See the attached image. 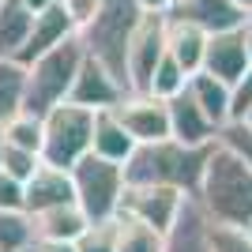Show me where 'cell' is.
<instances>
[{
	"label": "cell",
	"mask_w": 252,
	"mask_h": 252,
	"mask_svg": "<svg viewBox=\"0 0 252 252\" xmlns=\"http://www.w3.org/2000/svg\"><path fill=\"white\" fill-rule=\"evenodd\" d=\"M72 185H75V203L83 207L91 226L113 222L117 215H121V203H125V192H128L125 166H121V162L87 151L72 166Z\"/></svg>",
	"instance_id": "cell-5"
},
{
	"label": "cell",
	"mask_w": 252,
	"mask_h": 252,
	"mask_svg": "<svg viewBox=\"0 0 252 252\" xmlns=\"http://www.w3.org/2000/svg\"><path fill=\"white\" fill-rule=\"evenodd\" d=\"M211 252H252V241L237 226H215L211 222Z\"/></svg>",
	"instance_id": "cell-29"
},
{
	"label": "cell",
	"mask_w": 252,
	"mask_h": 252,
	"mask_svg": "<svg viewBox=\"0 0 252 252\" xmlns=\"http://www.w3.org/2000/svg\"><path fill=\"white\" fill-rule=\"evenodd\" d=\"M0 155H4V128H0Z\"/></svg>",
	"instance_id": "cell-41"
},
{
	"label": "cell",
	"mask_w": 252,
	"mask_h": 252,
	"mask_svg": "<svg viewBox=\"0 0 252 252\" xmlns=\"http://www.w3.org/2000/svg\"><path fill=\"white\" fill-rule=\"evenodd\" d=\"M185 203H189V192L169 189V185H128L121 211L139 222H147V226H155V230H162V233H169L173 222L181 219Z\"/></svg>",
	"instance_id": "cell-8"
},
{
	"label": "cell",
	"mask_w": 252,
	"mask_h": 252,
	"mask_svg": "<svg viewBox=\"0 0 252 252\" xmlns=\"http://www.w3.org/2000/svg\"><path fill=\"white\" fill-rule=\"evenodd\" d=\"M139 19H143L139 0H102V11L79 31L87 53L94 61H102L125 87H128V45H132V34H136Z\"/></svg>",
	"instance_id": "cell-3"
},
{
	"label": "cell",
	"mask_w": 252,
	"mask_h": 252,
	"mask_svg": "<svg viewBox=\"0 0 252 252\" xmlns=\"http://www.w3.org/2000/svg\"><path fill=\"white\" fill-rule=\"evenodd\" d=\"M166 45H169V57L185 68V72H200L203 68V53H207V31L196 27L189 19H177L166 11Z\"/></svg>",
	"instance_id": "cell-17"
},
{
	"label": "cell",
	"mask_w": 252,
	"mask_h": 252,
	"mask_svg": "<svg viewBox=\"0 0 252 252\" xmlns=\"http://www.w3.org/2000/svg\"><path fill=\"white\" fill-rule=\"evenodd\" d=\"M237 4H241V8H245V11H252V0H237Z\"/></svg>",
	"instance_id": "cell-39"
},
{
	"label": "cell",
	"mask_w": 252,
	"mask_h": 252,
	"mask_svg": "<svg viewBox=\"0 0 252 252\" xmlns=\"http://www.w3.org/2000/svg\"><path fill=\"white\" fill-rule=\"evenodd\" d=\"M72 34H79L75 31V23H72V15L64 11V4L61 0H53L45 11H38L34 15V23H31V34H27V45H23V53L15 57V61H23V64H34L42 53H49V49H57L61 42H68Z\"/></svg>",
	"instance_id": "cell-12"
},
{
	"label": "cell",
	"mask_w": 252,
	"mask_h": 252,
	"mask_svg": "<svg viewBox=\"0 0 252 252\" xmlns=\"http://www.w3.org/2000/svg\"><path fill=\"white\" fill-rule=\"evenodd\" d=\"M83 61H87V45L79 34H72L68 42H61L57 49L42 53L34 64H27V109L45 117L53 105L68 102V91H72Z\"/></svg>",
	"instance_id": "cell-4"
},
{
	"label": "cell",
	"mask_w": 252,
	"mask_h": 252,
	"mask_svg": "<svg viewBox=\"0 0 252 252\" xmlns=\"http://www.w3.org/2000/svg\"><path fill=\"white\" fill-rule=\"evenodd\" d=\"M166 252H211V219L203 215L196 196H189L181 219L173 222L166 237Z\"/></svg>",
	"instance_id": "cell-18"
},
{
	"label": "cell",
	"mask_w": 252,
	"mask_h": 252,
	"mask_svg": "<svg viewBox=\"0 0 252 252\" xmlns=\"http://www.w3.org/2000/svg\"><path fill=\"white\" fill-rule=\"evenodd\" d=\"M241 230H245V237H249V241H252V219H249V222H245Z\"/></svg>",
	"instance_id": "cell-38"
},
{
	"label": "cell",
	"mask_w": 252,
	"mask_h": 252,
	"mask_svg": "<svg viewBox=\"0 0 252 252\" xmlns=\"http://www.w3.org/2000/svg\"><path fill=\"white\" fill-rule=\"evenodd\" d=\"M169 136L181 143H192V147L219 143V125L200 109V102L189 94V87L177 98H169Z\"/></svg>",
	"instance_id": "cell-13"
},
{
	"label": "cell",
	"mask_w": 252,
	"mask_h": 252,
	"mask_svg": "<svg viewBox=\"0 0 252 252\" xmlns=\"http://www.w3.org/2000/svg\"><path fill=\"white\" fill-rule=\"evenodd\" d=\"M211 151H215V143L192 147L173 136L155 139V143H136V151L125 162V181L128 185H169V189L196 196Z\"/></svg>",
	"instance_id": "cell-1"
},
{
	"label": "cell",
	"mask_w": 252,
	"mask_h": 252,
	"mask_svg": "<svg viewBox=\"0 0 252 252\" xmlns=\"http://www.w3.org/2000/svg\"><path fill=\"white\" fill-rule=\"evenodd\" d=\"M91 151L102 155V158H113V162H121V166H125L128 155L136 151L132 132L121 125V117H117L113 109H98L94 113V147Z\"/></svg>",
	"instance_id": "cell-19"
},
{
	"label": "cell",
	"mask_w": 252,
	"mask_h": 252,
	"mask_svg": "<svg viewBox=\"0 0 252 252\" xmlns=\"http://www.w3.org/2000/svg\"><path fill=\"white\" fill-rule=\"evenodd\" d=\"M45 158L38 155V151H27V147H11V143H4V155H0V169L4 173H11L15 181H27L38 173V166H42Z\"/></svg>",
	"instance_id": "cell-27"
},
{
	"label": "cell",
	"mask_w": 252,
	"mask_h": 252,
	"mask_svg": "<svg viewBox=\"0 0 252 252\" xmlns=\"http://www.w3.org/2000/svg\"><path fill=\"white\" fill-rule=\"evenodd\" d=\"M169 53L166 45V11H143L132 45H128V87L132 94H147L151 75L162 64V57Z\"/></svg>",
	"instance_id": "cell-7"
},
{
	"label": "cell",
	"mask_w": 252,
	"mask_h": 252,
	"mask_svg": "<svg viewBox=\"0 0 252 252\" xmlns=\"http://www.w3.org/2000/svg\"><path fill=\"white\" fill-rule=\"evenodd\" d=\"M113 237H117V252H166L169 233H162V230H155V226H147V222H139L121 211L113 219Z\"/></svg>",
	"instance_id": "cell-21"
},
{
	"label": "cell",
	"mask_w": 252,
	"mask_h": 252,
	"mask_svg": "<svg viewBox=\"0 0 252 252\" xmlns=\"http://www.w3.org/2000/svg\"><path fill=\"white\" fill-rule=\"evenodd\" d=\"M219 143L230 147L233 155H241L252 166V125L249 121H230V125H222L219 128Z\"/></svg>",
	"instance_id": "cell-28"
},
{
	"label": "cell",
	"mask_w": 252,
	"mask_h": 252,
	"mask_svg": "<svg viewBox=\"0 0 252 252\" xmlns=\"http://www.w3.org/2000/svg\"><path fill=\"white\" fill-rule=\"evenodd\" d=\"M42 252H79V249H75V241H49L42 245Z\"/></svg>",
	"instance_id": "cell-35"
},
{
	"label": "cell",
	"mask_w": 252,
	"mask_h": 252,
	"mask_svg": "<svg viewBox=\"0 0 252 252\" xmlns=\"http://www.w3.org/2000/svg\"><path fill=\"white\" fill-rule=\"evenodd\" d=\"M61 203H75V185H72V169L49 166L42 162L38 173L27 181V211L38 215V211L61 207Z\"/></svg>",
	"instance_id": "cell-14"
},
{
	"label": "cell",
	"mask_w": 252,
	"mask_h": 252,
	"mask_svg": "<svg viewBox=\"0 0 252 252\" xmlns=\"http://www.w3.org/2000/svg\"><path fill=\"white\" fill-rule=\"evenodd\" d=\"M189 94L200 102V109L215 121V125H230V83L226 79H219V75L211 72H192L189 75Z\"/></svg>",
	"instance_id": "cell-20"
},
{
	"label": "cell",
	"mask_w": 252,
	"mask_h": 252,
	"mask_svg": "<svg viewBox=\"0 0 252 252\" xmlns=\"http://www.w3.org/2000/svg\"><path fill=\"white\" fill-rule=\"evenodd\" d=\"M79 252H117V237H113V222H98L75 241Z\"/></svg>",
	"instance_id": "cell-31"
},
{
	"label": "cell",
	"mask_w": 252,
	"mask_h": 252,
	"mask_svg": "<svg viewBox=\"0 0 252 252\" xmlns=\"http://www.w3.org/2000/svg\"><path fill=\"white\" fill-rule=\"evenodd\" d=\"M34 219V241L49 245V241H79L87 230H91V219L83 215L79 203H61V207L38 211Z\"/></svg>",
	"instance_id": "cell-16"
},
{
	"label": "cell",
	"mask_w": 252,
	"mask_h": 252,
	"mask_svg": "<svg viewBox=\"0 0 252 252\" xmlns=\"http://www.w3.org/2000/svg\"><path fill=\"white\" fill-rule=\"evenodd\" d=\"M0 128H4V143H11V147H27V151H38V155H42V143H45V121H42V113L23 109V113L8 117Z\"/></svg>",
	"instance_id": "cell-24"
},
{
	"label": "cell",
	"mask_w": 252,
	"mask_h": 252,
	"mask_svg": "<svg viewBox=\"0 0 252 252\" xmlns=\"http://www.w3.org/2000/svg\"><path fill=\"white\" fill-rule=\"evenodd\" d=\"M245 121H249V125H252V113H249V117H245Z\"/></svg>",
	"instance_id": "cell-42"
},
{
	"label": "cell",
	"mask_w": 252,
	"mask_h": 252,
	"mask_svg": "<svg viewBox=\"0 0 252 252\" xmlns=\"http://www.w3.org/2000/svg\"><path fill=\"white\" fill-rule=\"evenodd\" d=\"M139 8H143V11H169V8H173V0H139Z\"/></svg>",
	"instance_id": "cell-34"
},
{
	"label": "cell",
	"mask_w": 252,
	"mask_h": 252,
	"mask_svg": "<svg viewBox=\"0 0 252 252\" xmlns=\"http://www.w3.org/2000/svg\"><path fill=\"white\" fill-rule=\"evenodd\" d=\"M19 4H23L27 11H34V15H38V11H45V8H49L53 0H19Z\"/></svg>",
	"instance_id": "cell-37"
},
{
	"label": "cell",
	"mask_w": 252,
	"mask_h": 252,
	"mask_svg": "<svg viewBox=\"0 0 252 252\" xmlns=\"http://www.w3.org/2000/svg\"><path fill=\"white\" fill-rule=\"evenodd\" d=\"M196 203L215 226H237L241 230L252 219V166L241 155H233L230 147L215 143L200 181V192H196Z\"/></svg>",
	"instance_id": "cell-2"
},
{
	"label": "cell",
	"mask_w": 252,
	"mask_h": 252,
	"mask_svg": "<svg viewBox=\"0 0 252 252\" xmlns=\"http://www.w3.org/2000/svg\"><path fill=\"white\" fill-rule=\"evenodd\" d=\"M185 87H189V72H185V68H181V64L166 53L162 64L155 68V75H151V91H147V94L166 98V102H169V98H177Z\"/></svg>",
	"instance_id": "cell-26"
},
{
	"label": "cell",
	"mask_w": 252,
	"mask_h": 252,
	"mask_svg": "<svg viewBox=\"0 0 252 252\" xmlns=\"http://www.w3.org/2000/svg\"><path fill=\"white\" fill-rule=\"evenodd\" d=\"M125 94H132V91H128L102 61H94V57L87 53L83 68H79V75H75L72 91H68V102L87 105V109H94V113H98V109H113Z\"/></svg>",
	"instance_id": "cell-10"
},
{
	"label": "cell",
	"mask_w": 252,
	"mask_h": 252,
	"mask_svg": "<svg viewBox=\"0 0 252 252\" xmlns=\"http://www.w3.org/2000/svg\"><path fill=\"white\" fill-rule=\"evenodd\" d=\"M169 15L189 19V23H196V27H203L207 34H215V31L241 27L249 11H245L237 0H173Z\"/></svg>",
	"instance_id": "cell-15"
},
{
	"label": "cell",
	"mask_w": 252,
	"mask_h": 252,
	"mask_svg": "<svg viewBox=\"0 0 252 252\" xmlns=\"http://www.w3.org/2000/svg\"><path fill=\"white\" fill-rule=\"evenodd\" d=\"M34 245L31 211H4L0 207V252H23Z\"/></svg>",
	"instance_id": "cell-25"
},
{
	"label": "cell",
	"mask_w": 252,
	"mask_h": 252,
	"mask_svg": "<svg viewBox=\"0 0 252 252\" xmlns=\"http://www.w3.org/2000/svg\"><path fill=\"white\" fill-rule=\"evenodd\" d=\"M0 207L4 211H27V185L0 169Z\"/></svg>",
	"instance_id": "cell-32"
},
{
	"label": "cell",
	"mask_w": 252,
	"mask_h": 252,
	"mask_svg": "<svg viewBox=\"0 0 252 252\" xmlns=\"http://www.w3.org/2000/svg\"><path fill=\"white\" fill-rule=\"evenodd\" d=\"M45 121V143H42V158L49 166L72 169L87 151L94 147V109L75 102H61L53 105Z\"/></svg>",
	"instance_id": "cell-6"
},
{
	"label": "cell",
	"mask_w": 252,
	"mask_h": 252,
	"mask_svg": "<svg viewBox=\"0 0 252 252\" xmlns=\"http://www.w3.org/2000/svg\"><path fill=\"white\" fill-rule=\"evenodd\" d=\"M252 113V68L230 83V121H245Z\"/></svg>",
	"instance_id": "cell-30"
},
{
	"label": "cell",
	"mask_w": 252,
	"mask_h": 252,
	"mask_svg": "<svg viewBox=\"0 0 252 252\" xmlns=\"http://www.w3.org/2000/svg\"><path fill=\"white\" fill-rule=\"evenodd\" d=\"M249 68H252V61H249V49H245L241 27H230V31L207 34L203 72H211V75H219V79H226V83H233V79H241Z\"/></svg>",
	"instance_id": "cell-11"
},
{
	"label": "cell",
	"mask_w": 252,
	"mask_h": 252,
	"mask_svg": "<svg viewBox=\"0 0 252 252\" xmlns=\"http://www.w3.org/2000/svg\"><path fill=\"white\" fill-rule=\"evenodd\" d=\"M61 4H64V11L72 15L75 31H83L87 23H91L98 11H102V0H61Z\"/></svg>",
	"instance_id": "cell-33"
},
{
	"label": "cell",
	"mask_w": 252,
	"mask_h": 252,
	"mask_svg": "<svg viewBox=\"0 0 252 252\" xmlns=\"http://www.w3.org/2000/svg\"><path fill=\"white\" fill-rule=\"evenodd\" d=\"M23 252H42V245H38V241H34V245H31V249H23Z\"/></svg>",
	"instance_id": "cell-40"
},
{
	"label": "cell",
	"mask_w": 252,
	"mask_h": 252,
	"mask_svg": "<svg viewBox=\"0 0 252 252\" xmlns=\"http://www.w3.org/2000/svg\"><path fill=\"white\" fill-rule=\"evenodd\" d=\"M23 109H27V64L11 57L0 61V125Z\"/></svg>",
	"instance_id": "cell-23"
},
{
	"label": "cell",
	"mask_w": 252,
	"mask_h": 252,
	"mask_svg": "<svg viewBox=\"0 0 252 252\" xmlns=\"http://www.w3.org/2000/svg\"><path fill=\"white\" fill-rule=\"evenodd\" d=\"M34 11H27L19 0H0V61L19 57L31 34Z\"/></svg>",
	"instance_id": "cell-22"
},
{
	"label": "cell",
	"mask_w": 252,
	"mask_h": 252,
	"mask_svg": "<svg viewBox=\"0 0 252 252\" xmlns=\"http://www.w3.org/2000/svg\"><path fill=\"white\" fill-rule=\"evenodd\" d=\"M241 34H245V49H249V61H252V11L245 15V23H241Z\"/></svg>",
	"instance_id": "cell-36"
},
{
	"label": "cell",
	"mask_w": 252,
	"mask_h": 252,
	"mask_svg": "<svg viewBox=\"0 0 252 252\" xmlns=\"http://www.w3.org/2000/svg\"><path fill=\"white\" fill-rule=\"evenodd\" d=\"M113 113L121 117V125L132 132L136 143H155V139H169V102L155 94H125L113 105Z\"/></svg>",
	"instance_id": "cell-9"
}]
</instances>
